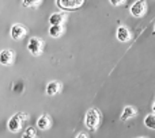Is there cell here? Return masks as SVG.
I'll list each match as a JSON object with an SVG mask.
<instances>
[{
	"mask_svg": "<svg viewBox=\"0 0 155 138\" xmlns=\"http://www.w3.org/2000/svg\"><path fill=\"white\" fill-rule=\"evenodd\" d=\"M27 119V114L26 112H16L12 117L8 119L7 122V129L11 131V133H19L23 127L25 122Z\"/></svg>",
	"mask_w": 155,
	"mask_h": 138,
	"instance_id": "cell-1",
	"label": "cell"
},
{
	"mask_svg": "<svg viewBox=\"0 0 155 138\" xmlns=\"http://www.w3.org/2000/svg\"><path fill=\"white\" fill-rule=\"evenodd\" d=\"M99 112L97 111L95 108H90L87 112H86V117H84V125L87 129H90L91 131L97 130L99 125Z\"/></svg>",
	"mask_w": 155,
	"mask_h": 138,
	"instance_id": "cell-2",
	"label": "cell"
},
{
	"mask_svg": "<svg viewBox=\"0 0 155 138\" xmlns=\"http://www.w3.org/2000/svg\"><path fill=\"white\" fill-rule=\"evenodd\" d=\"M27 50L31 56H40L44 50V41L37 37H31L27 42Z\"/></svg>",
	"mask_w": 155,
	"mask_h": 138,
	"instance_id": "cell-3",
	"label": "cell"
},
{
	"mask_svg": "<svg viewBox=\"0 0 155 138\" xmlns=\"http://www.w3.org/2000/svg\"><path fill=\"white\" fill-rule=\"evenodd\" d=\"M84 0H56V4L59 8L61 10H67V11H72L79 8L83 4Z\"/></svg>",
	"mask_w": 155,
	"mask_h": 138,
	"instance_id": "cell-4",
	"label": "cell"
},
{
	"mask_svg": "<svg viewBox=\"0 0 155 138\" xmlns=\"http://www.w3.org/2000/svg\"><path fill=\"white\" fill-rule=\"evenodd\" d=\"M14 60H15V53H14V50L3 49V50L0 52V65H3V67H10V65H12Z\"/></svg>",
	"mask_w": 155,
	"mask_h": 138,
	"instance_id": "cell-5",
	"label": "cell"
},
{
	"mask_svg": "<svg viewBox=\"0 0 155 138\" xmlns=\"http://www.w3.org/2000/svg\"><path fill=\"white\" fill-rule=\"evenodd\" d=\"M11 38L14 41H21L26 37V27L19 23H15L11 26Z\"/></svg>",
	"mask_w": 155,
	"mask_h": 138,
	"instance_id": "cell-6",
	"label": "cell"
},
{
	"mask_svg": "<svg viewBox=\"0 0 155 138\" xmlns=\"http://www.w3.org/2000/svg\"><path fill=\"white\" fill-rule=\"evenodd\" d=\"M144 12H146V0H137V2H135L134 4H132L131 14L134 16L140 18V16L144 15Z\"/></svg>",
	"mask_w": 155,
	"mask_h": 138,
	"instance_id": "cell-7",
	"label": "cell"
},
{
	"mask_svg": "<svg viewBox=\"0 0 155 138\" xmlns=\"http://www.w3.org/2000/svg\"><path fill=\"white\" fill-rule=\"evenodd\" d=\"M52 125V121H51V117H49L48 114H42L41 117H38L37 119V127L40 129V130H48L49 127H51Z\"/></svg>",
	"mask_w": 155,
	"mask_h": 138,
	"instance_id": "cell-8",
	"label": "cell"
},
{
	"mask_svg": "<svg viewBox=\"0 0 155 138\" xmlns=\"http://www.w3.org/2000/svg\"><path fill=\"white\" fill-rule=\"evenodd\" d=\"M61 89V84L59 81H51L46 85V95L48 96H54L56 93L60 92Z\"/></svg>",
	"mask_w": 155,
	"mask_h": 138,
	"instance_id": "cell-9",
	"label": "cell"
},
{
	"mask_svg": "<svg viewBox=\"0 0 155 138\" xmlns=\"http://www.w3.org/2000/svg\"><path fill=\"white\" fill-rule=\"evenodd\" d=\"M117 39L120 42H128L131 39V34H129V30L125 26H120L117 29Z\"/></svg>",
	"mask_w": 155,
	"mask_h": 138,
	"instance_id": "cell-10",
	"label": "cell"
},
{
	"mask_svg": "<svg viewBox=\"0 0 155 138\" xmlns=\"http://www.w3.org/2000/svg\"><path fill=\"white\" fill-rule=\"evenodd\" d=\"M65 20V14L64 12H54L49 16V23L52 24H63Z\"/></svg>",
	"mask_w": 155,
	"mask_h": 138,
	"instance_id": "cell-11",
	"label": "cell"
},
{
	"mask_svg": "<svg viewBox=\"0 0 155 138\" xmlns=\"http://www.w3.org/2000/svg\"><path fill=\"white\" fill-rule=\"evenodd\" d=\"M64 33V29H63V24H52L49 27V35L52 38H59L61 37V34Z\"/></svg>",
	"mask_w": 155,
	"mask_h": 138,
	"instance_id": "cell-12",
	"label": "cell"
},
{
	"mask_svg": "<svg viewBox=\"0 0 155 138\" xmlns=\"http://www.w3.org/2000/svg\"><path fill=\"white\" fill-rule=\"evenodd\" d=\"M135 115H136V110H135L134 107L128 106V107H125V108H124V111H123V114H121L120 119L121 121H128V119H131V118H134Z\"/></svg>",
	"mask_w": 155,
	"mask_h": 138,
	"instance_id": "cell-13",
	"label": "cell"
},
{
	"mask_svg": "<svg viewBox=\"0 0 155 138\" xmlns=\"http://www.w3.org/2000/svg\"><path fill=\"white\" fill-rule=\"evenodd\" d=\"M144 125L147 126L148 129H151V130H155V114L146 115V118H144Z\"/></svg>",
	"mask_w": 155,
	"mask_h": 138,
	"instance_id": "cell-14",
	"label": "cell"
},
{
	"mask_svg": "<svg viewBox=\"0 0 155 138\" xmlns=\"http://www.w3.org/2000/svg\"><path fill=\"white\" fill-rule=\"evenodd\" d=\"M42 0H22V4L26 8H35L41 4Z\"/></svg>",
	"mask_w": 155,
	"mask_h": 138,
	"instance_id": "cell-15",
	"label": "cell"
},
{
	"mask_svg": "<svg viewBox=\"0 0 155 138\" xmlns=\"http://www.w3.org/2000/svg\"><path fill=\"white\" fill-rule=\"evenodd\" d=\"M22 138H38V137H37V133H35L34 129H33V127H27L26 131L22 134Z\"/></svg>",
	"mask_w": 155,
	"mask_h": 138,
	"instance_id": "cell-16",
	"label": "cell"
},
{
	"mask_svg": "<svg viewBox=\"0 0 155 138\" xmlns=\"http://www.w3.org/2000/svg\"><path fill=\"white\" fill-rule=\"evenodd\" d=\"M124 2H125V0H110V3H112L113 5H120V4H123Z\"/></svg>",
	"mask_w": 155,
	"mask_h": 138,
	"instance_id": "cell-17",
	"label": "cell"
},
{
	"mask_svg": "<svg viewBox=\"0 0 155 138\" xmlns=\"http://www.w3.org/2000/svg\"><path fill=\"white\" fill-rule=\"evenodd\" d=\"M76 138H87V136L86 134H83V133H80V134H78Z\"/></svg>",
	"mask_w": 155,
	"mask_h": 138,
	"instance_id": "cell-18",
	"label": "cell"
},
{
	"mask_svg": "<svg viewBox=\"0 0 155 138\" xmlns=\"http://www.w3.org/2000/svg\"><path fill=\"white\" fill-rule=\"evenodd\" d=\"M153 112L155 114V103H154V106H153Z\"/></svg>",
	"mask_w": 155,
	"mask_h": 138,
	"instance_id": "cell-19",
	"label": "cell"
},
{
	"mask_svg": "<svg viewBox=\"0 0 155 138\" xmlns=\"http://www.w3.org/2000/svg\"><path fill=\"white\" fill-rule=\"evenodd\" d=\"M154 33H155V30H154Z\"/></svg>",
	"mask_w": 155,
	"mask_h": 138,
	"instance_id": "cell-20",
	"label": "cell"
}]
</instances>
